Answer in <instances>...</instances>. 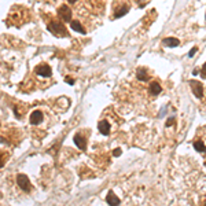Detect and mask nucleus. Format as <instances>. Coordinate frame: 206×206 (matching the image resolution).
Segmentation results:
<instances>
[{
  "label": "nucleus",
  "instance_id": "8",
  "mask_svg": "<svg viewBox=\"0 0 206 206\" xmlns=\"http://www.w3.org/2000/svg\"><path fill=\"white\" fill-rule=\"evenodd\" d=\"M73 140H74L76 146H77L80 150H85V147H87V143H85V139H84V137H81L80 133H77V135L74 136Z\"/></svg>",
  "mask_w": 206,
  "mask_h": 206
},
{
  "label": "nucleus",
  "instance_id": "18",
  "mask_svg": "<svg viewBox=\"0 0 206 206\" xmlns=\"http://www.w3.org/2000/svg\"><path fill=\"white\" fill-rule=\"evenodd\" d=\"M113 154H114V155H117V157H118L120 154H121V151H120L118 149H117V150H114V153H113Z\"/></svg>",
  "mask_w": 206,
  "mask_h": 206
},
{
  "label": "nucleus",
  "instance_id": "11",
  "mask_svg": "<svg viewBox=\"0 0 206 206\" xmlns=\"http://www.w3.org/2000/svg\"><path fill=\"white\" fill-rule=\"evenodd\" d=\"M70 27H71V29H74L76 32H78V33H85V29L81 26V23L78 22L77 19L71 21V22H70Z\"/></svg>",
  "mask_w": 206,
  "mask_h": 206
},
{
  "label": "nucleus",
  "instance_id": "6",
  "mask_svg": "<svg viewBox=\"0 0 206 206\" xmlns=\"http://www.w3.org/2000/svg\"><path fill=\"white\" fill-rule=\"evenodd\" d=\"M98 128H99V132H101L102 135H109L110 133V124H109L107 120H102V121H99Z\"/></svg>",
  "mask_w": 206,
  "mask_h": 206
},
{
  "label": "nucleus",
  "instance_id": "5",
  "mask_svg": "<svg viewBox=\"0 0 206 206\" xmlns=\"http://www.w3.org/2000/svg\"><path fill=\"white\" fill-rule=\"evenodd\" d=\"M41 121H43V113L40 110H36V111H33L30 114V124L32 125H39Z\"/></svg>",
  "mask_w": 206,
  "mask_h": 206
},
{
  "label": "nucleus",
  "instance_id": "16",
  "mask_svg": "<svg viewBox=\"0 0 206 206\" xmlns=\"http://www.w3.org/2000/svg\"><path fill=\"white\" fill-rule=\"evenodd\" d=\"M197 51H198V48H197V47H194V48H192V50L190 51V54H188V56H194Z\"/></svg>",
  "mask_w": 206,
  "mask_h": 206
},
{
  "label": "nucleus",
  "instance_id": "1",
  "mask_svg": "<svg viewBox=\"0 0 206 206\" xmlns=\"http://www.w3.org/2000/svg\"><path fill=\"white\" fill-rule=\"evenodd\" d=\"M48 29H50V32H52L55 36H66L67 34L63 23L58 22V21H51V22L48 23Z\"/></svg>",
  "mask_w": 206,
  "mask_h": 206
},
{
  "label": "nucleus",
  "instance_id": "14",
  "mask_svg": "<svg viewBox=\"0 0 206 206\" xmlns=\"http://www.w3.org/2000/svg\"><path fill=\"white\" fill-rule=\"evenodd\" d=\"M194 147L197 151H199V153H205L206 151V144L202 142V140H197V142L194 143Z\"/></svg>",
  "mask_w": 206,
  "mask_h": 206
},
{
  "label": "nucleus",
  "instance_id": "12",
  "mask_svg": "<svg viewBox=\"0 0 206 206\" xmlns=\"http://www.w3.org/2000/svg\"><path fill=\"white\" fill-rule=\"evenodd\" d=\"M150 92H151V95H158V94H159V92H161L159 82H157V81L151 82V84H150Z\"/></svg>",
  "mask_w": 206,
  "mask_h": 206
},
{
  "label": "nucleus",
  "instance_id": "13",
  "mask_svg": "<svg viewBox=\"0 0 206 206\" xmlns=\"http://www.w3.org/2000/svg\"><path fill=\"white\" fill-rule=\"evenodd\" d=\"M136 76H137V78H139L140 81H147L149 80V73H147L144 69H137Z\"/></svg>",
  "mask_w": 206,
  "mask_h": 206
},
{
  "label": "nucleus",
  "instance_id": "9",
  "mask_svg": "<svg viewBox=\"0 0 206 206\" xmlns=\"http://www.w3.org/2000/svg\"><path fill=\"white\" fill-rule=\"evenodd\" d=\"M106 202H107L109 205H118L120 204V199L115 197L114 192H109L107 197H106Z\"/></svg>",
  "mask_w": 206,
  "mask_h": 206
},
{
  "label": "nucleus",
  "instance_id": "2",
  "mask_svg": "<svg viewBox=\"0 0 206 206\" xmlns=\"http://www.w3.org/2000/svg\"><path fill=\"white\" fill-rule=\"evenodd\" d=\"M17 183H18V185L21 187L22 191H25V192L30 191V181L25 174H18V176H17Z\"/></svg>",
  "mask_w": 206,
  "mask_h": 206
},
{
  "label": "nucleus",
  "instance_id": "19",
  "mask_svg": "<svg viewBox=\"0 0 206 206\" xmlns=\"http://www.w3.org/2000/svg\"><path fill=\"white\" fill-rule=\"evenodd\" d=\"M69 3H76V0H67Z\"/></svg>",
  "mask_w": 206,
  "mask_h": 206
},
{
  "label": "nucleus",
  "instance_id": "7",
  "mask_svg": "<svg viewBox=\"0 0 206 206\" xmlns=\"http://www.w3.org/2000/svg\"><path fill=\"white\" fill-rule=\"evenodd\" d=\"M36 73L39 76H43V77H50L51 76V67L47 66V65H41V66L36 67Z\"/></svg>",
  "mask_w": 206,
  "mask_h": 206
},
{
  "label": "nucleus",
  "instance_id": "4",
  "mask_svg": "<svg viewBox=\"0 0 206 206\" xmlns=\"http://www.w3.org/2000/svg\"><path fill=\"white\" fill-rule=\"evenodd\" d=\"M190 85H191L192 92L195 94L197 98H202L204 96V87H202V84H199L198 81H191Z\"/></svg>",
  "mask_w": 206,
  "mask_h": 206
},
{
  "label": "nucleus",
  "instance_id": "15",
  "mask_svg": "<svg viewBox=\"0 0 206 206\" xmlns=\"http://www.w3.org/2000/svg\"><path fill=\"white\" fill-rule=\"evenodd\" d=\"M201 74H202V77L206 78V63L202 66V70H201Z\"/></svg>",
  "mask_w": 206,
  "mask_h": 206
},
{
  "label": "nucleus",
  "instance_id": "3",
  "mask_svg": "<svg viewBox=\"0 0 206 206\" xmlns=\"http://www.w3.org/2000/svg\"><path fill=\"white\" fill-rule=\"evenodd\" d=\"M58 14H59V17L63 21H70L71 19V10H70V7H67V6H65V4H62L59 7V10H58Z\"/></svg>",
  "mask_w": 206,
  "mask_h": 206
},
{
  "label": "nucleus",
  "instance_id": "10",
  "mask_svg": "<svg viewBox=\"0 0 206 206\" xmlns=\"http://www.w3.org/2000/svg\"><path fill=\"white\" fill-rule=\"evenodd\" d=\"M164 44L168 47H177L180 44V41L174 39V37H166V39H164Z\"/></svg>",
  "mask_w": 206,
  "mask_h": 206
},
{
  "label": "nucleus",
  "instance_id": "17",
  "mask_svg": "<svg viewBox=\"0 0 206 206\" xmlns=\"http://www.w3.org/2000/svg\"><path fill=\"white\" fill-rule=\"evenodd\" d=\"M66 81L69 82V84H73V82H74V80H73V78H70V77H66Z\"/></svg>",
  "mask_w": 206,
  "mask_h": 206
}]
</instances>
